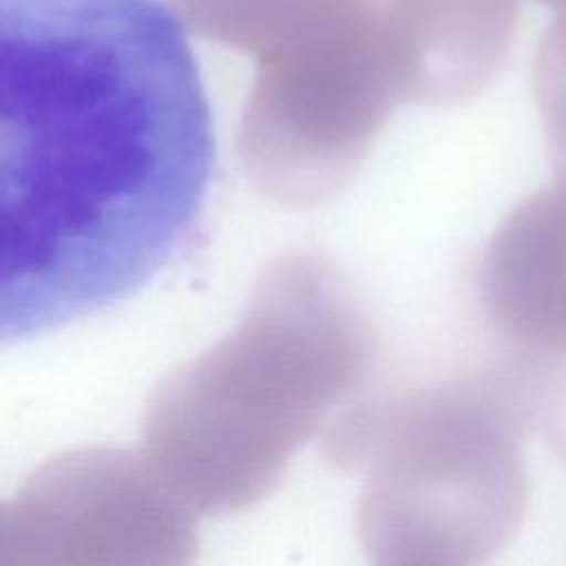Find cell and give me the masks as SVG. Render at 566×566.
I'll return each mask as SVG.
<instances>
[{"label":"cell","mask_w":566,"mask_h":566,"mask_svg":"<svg viewBox=\"0 0 566 566\" xmlns=\"http://www.w3.org/2000/svg\"><path fill=\"white\" fill-rule=\"evenodd\" d=\"M531 80L553 172L566 175V9L542 33Z\"/></svg>","instance_id":"9"},{"label":"cell","mask_w":566,"mask_h":566,"mask_svg":"<svg viewBox=\"0 0 566 566\" xmlns=\"http://www.w3.org/2000/svg\"><path fill=\"white\" fill-rule=\"evenodd\" d=\"M533 387L509 360L493 371L349 405L323 453L365 473L358 533L378 564H475L520 528Z\"/></svg>","instance_id":"3"},{"label":"cell","mask_w":566,"mask_h":566,"mask_svg":"<svg viewBox=\"0 0 566 566\" xmlns=\"http://www.w3.org/2000/svg\"><path fill=\"white\" fill-rule=\"evenodd\" d=\"M214 159L159 0H0V336L128 298L188 239Z\"/></svg>","instance_id":"1"},{"label":"cell","mask_w":566,"mask_h":566,"mask_svg":"<svg viewBox=\"0 0 566 566\" xmlns=\"http://www.w3.org/2000/svg\"><path fill=\"white\" fill-rule=\"evenodd\" d=\"M405 99L455 106L504 69L520 0H382Z\"/></svg>","instance_id":"7"},{"label":"cell","mask_w":566,"mask_h":566,"mask_svg":"<svg viewBox=\"0 0 566 566\" xmlns=\"http://www.w3.org/2000/svg\"><path fill=\"white\" fill-rule=\"evenodd\" d=\"M533 387L535 424L553 449V453L566 462V356L542 365L520 363Z\"/></svg>","instance_id":"10"},{"label":"cell","mask_w":566,"mask_h":566,"mask_svg":"<svg viewBox=\"0 0 566 566\" xmlns=\"http://www.w3.org/2000/svg\"><path fill=\"white\" fill-rule=\"evenodd\" d=\"M533 2H537V4H544V7H551V9H555V11H562V9H566V0H533Z\"/></svg>","instance_id":"11"},{"label":"cell","mask_w":566,"mask_h":566,"mask_svg":"<svg viewBox=\"0 0 566 566\" xmlns=\"http://www.w3.org/2000/svg\"><path fill=\"white\" fill-rule=\"evenodd\" d=\"M195 513L144 451H69L2 502L0 566L184 564Z\"/></svg>","instance_id":"5"},{"label":"cell","mask_w":566,"mask_h":566,"mask_svg":"<svg viewBox=\"0 0 566 566\" xmlns=\"http://www.w3.org/2000/svg\"><path fill=\"white\" fill-rule=\"evenodd\" d=\"M369 323L323 256L290 252L259 276L230 334L153 389L144 453L197 513H239L365 380Z\"/></svg>","instance_id":"2"},{"label":"cell","mask_w":566,"mask_h":566,"mask_svg":"<svg viewBox=\"0 0 566 566\" xmlns=\"http://www.w3.org/2000/svg\"><path fill=\"white\" fill-rule=\"evenodd\" d=\"M405 99L382 0H318L256 53L237 153L270 199L343 190Z\"/></svg>","instance_id":"4"},{"label":"cell","mask_w":566,"mask_h":566,"mask_svg":"<svg viewBox=\"0 0 566 566\" xmlns=\"http://www.w3.org/2000/svg\"><path fill=\"white\" fill-rule=\"evenodd\" d=\"M318 0H168L199 38L259 53Z\"/></svg>","instance_id":"8"},{"label":"cell","mask_w":566,"mask_h":566,"mask_svg":"<svg viewBox=\"0 0 566 566\" xmlns=\"http://www.w3.org/2000/svg\"><path fill=\"white\" fill-rule=\"evenodd\" d=\"M480 296L511 358L542 365L566 356V175L502 219L482 259Z\"/></svg>","instance_id":"6"}]
</instances>
